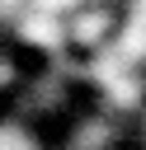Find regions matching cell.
Returning a JSON list of instances; mask_svg holds the SVG:
<instances>
[{"label": "cell", "mask_w": 146, "mask_h": 150, "mask_svg": "<svg viewBox=\"0 0 146 150\" xmlns=\"http://www.w3.org/2000/svg\"><path fill=\"white\" fill-rule=\"evenodd\" d=\"M9 42L19 52H28L33 61H71V33H66V14L28 5L14 23H9Z\"/></svg>", "instance_id": "cell-1"}, {"label": "cell", "mask_w": 146, "mask_h": 150, "mask_svg": "<svg viewBox=\"0 0 146 150\" xmlns=\"http://www.w3.org/2000/svg\"><path fill=\"white\" fill-rule=\"evenodd\" d=\"M118 23H122V0H89L80 5L75 14H66V33H71V52L85 56V52H99L118 38Z\"/></svg>", "instance_id": "cell-2"}, {"label": "cell", "mask_w": 146, "mask_h": 150, "mask_svg": "<svg viewBox=\"0 0 146 150\" xmlns=\"http://www.w3.org/2000/svg\"><path fill=\"white\" fill-rule=\"evenodd\" d=\"M89 94H94V103H104L108 112L137 117V112L146 108V75H141V66H122V70H113L108 80H99Z\"/></svg>", "instance_id": "cell-3"}, {"label": "cell", "mask_w": 146, "mask_h": 150, "mask_svg": "<svg viewBox=\"0 0 146 150\" xmlns=\"http://www.w3.org/2000/svg\"><path fill=\"white\" fill-rule=\"evenodd\" d=\"M33 66H38V61H33L28 52H19L9 38H0V112L14 103V94H19L24 80L33 75Z\"/></svg>", "instance_id": "cell-4"}, {"label": "cell", "mask_w": 146, "mask_h": 150, "mask_svg": "<svg viewBox=\"0 0 146 150\" xmlns=\"http://www.w3.org/2000/svg\"><path fill=\"white\" fill-rule=\"evenodd\" d=\"M33 5H42V9H57V14H75L80 5H89V0H33Z\"/></svg>", "instance_id": "cell-5"}, {"label": "cell", "mask_w": 146, "mask_h": 150, "mask_svg": "<svg viewBox=\"0 0 146 150\" xmlns=\"http://www.w3.org/2000/svg\"><path fill=\"white\" fill-rule=\"evenodd\" d=\"M141 75H146V66H141Z\"/></svg>", "instance_id": "cell-6"}]
</instances>
